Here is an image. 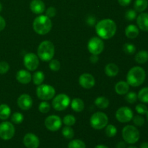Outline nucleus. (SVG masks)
Here are the masks:
<instances>
[{
  "instance_id": "nucleus-1",
  "label": "nucleus",
  "mask_w": 148,
  "mask_h": 148,
  "mask_svg": "<svg viewBox=\"0 0 148 148\" xmlns=\"http://www.w3.org/2000/svg\"><path fill=\"white\" fill-rule=\"evenodd\" d=\"M95 31L101 38L108 40L116 34V24L111 19H104L97 23Z\"/></svg>"
},
{
  "instance_id": "nucleus-2",
  "label": "nucleus",
  "mask_w": 148,
  "mask_h": 148,
  "mask_svg": "<svg viewBox=\"0 0 148 148\" xmlns=\"http://www.w3.org/2000/svg\"><path fill=\"white\" fill-rule=\"evenodd\" d=\"M145 78L146 73L145 69L141 66H134L127 73V82L132 87H139L143 85Z\"/></svg>"
},
{
  "instance_id": "nucleus-3",
  "label": "nucleus",
  "mask_w": 148,
  "mask_h": 148,
  "mask_svg": "<svg viewBox=\"0 0 148 148\" xmlns=\"http://www.w3.org/2000/svg\"><path fill=\"white\" fill-rule=\"evenodd\" d=\"M33 30L39 35H46L51 31L52 23L51 19L46 15L38 16L36 17L33 23Z\"/></svg>"
},
{
  "instance_id": "nucleus-4",
  "label": "nucleus",
  "mask_w": 148,
  "mask_h": 148,
  "mask_svg": "<svg viewBox=\"0 0 148 148\" xmlns=\"http://www.w3.org/2000/svg\"><path fill=\"white\" fill-rule=\"evenodd\" d=\"M54 53L55 48L53 43L49 40H44L38 48L37 56L43 62H50L53 59Z\"/></svg>"
},
{
  "instance_id": "nucleus-5",
  "label": "nucleus",
  "mask_w": 148,
  "mask_h": 148,
  "mask_svg": "<svg viewBox=\"0 0 148 148\" xmlns=\"http://www.w3.org/2000/svg\"><path fill=\"white\" fill-rule=\"evenodd\" d=\"M122 137L125 143L130 145L135 144L140 140V132L134 126H125L122 130Z\"/></svg>"
},
{
  "instance_id": "nucleus-6",
  "label": "nucleus",
  "mask_w": 148,
  "mask_h": 148,
  "mask_svg": "<svg viewBox=\"0 0 148 148\" xmlns=\"http://www.w3.org/2000/svg\"><path fill=\"white\" fill-rule=\"evenodd\" d=\"M91 127L97 130H101L105 128L108 123V117L105 113L98 111L92 114L90 120Z\"/></svg>"
},
{
  "instance_id": "nucleus-7",
  "label": "nucleus",
  "mask_w": 148,
  "mask_h": 148,
  "mask_svg": "<svg viewBox=\"0 0 148 148\" xmlns=\"http://www.w3.org/2000/svg\"><path fill=\"white\" fill-rule=\"evenodd\" d=\"M56 91L53 87L47 84L38 85L36 89V94L38 98L42 101H49L54 97Z\"/></svg>"
},
{
  "instance_id": "nucleus-8",
  "label": "nucleus",
  "mask_w": 148,
  "mask_h": 148,
  "mask_svg": "<svg viewBox=\"0 0 148 148\" xmlns=\"http://www.w3.org/2000/svg\"><path fill=\"white\" fill-rule=\"evenodd\" d=\"M70 103V98L66 94H59L52 101V107L56 111H62L66 109Z\"/></svg>"
},
{
  "instance_id": "nucleus-9",
  "label": "nucleus",
  "mask_w": 148,
  "mask_h": 148,
  "mask_svg": "<svg viewBox=\"0 0 148 148\" xmlns=\"http://www.w3.org/2000/svg\"><path fill=\"white\" fill-rule=\"evenodd\" d=\"M15 128L10 121H4L0 124V138L3 140H10L14 137Z\"/></svg>"
},
{
  "instance_id": "nucleus-10",
  "label": "nucleus",
  "mask_w": 148,
  "mask_h": 148,
  "mask_svg": "<svg viewBox=\"0 0 148 148\" xmlns=\"http://www.w3.org/2000/svg\"><path fill=\"white\" fill-rule=\"evenodd\" d=\"M88 49L90 53L92 54L99 55L104 49L103 41L98 37H92L88 42Z\"/></svg>"
},
{
  "instance_id": "nucleus-11",
  "label": "nucleus",
  "mask_w": 148,
  "mask_h": 148,
  "mask_svg": "<svg viewBox=\"0 0 148 148\" xmlns=\"http://www.w3.org/2000/svg\"><path fill=\"white\" fill-rule=\"evenodd\" d=\"M116 118L121 123L130 122L133 119L132 110L130 107H121L116 112Z\"/></svg>"
},
{
  "instance_id": "nucleus-12",
  "label": "nucleus",
  "mask_w": 148,
  "mask_h": 148,
  "mask_svg": "<svg viewBox=\"0 0 148 148\" xmlns=\"http://www.w3.org/2000/svg\"><path fill=\"white\" fill-rule=\"evenodd\" d=\"M45 127L51 132H56L62 127V121L59 116L56 115H51L45 120Z\"/></svg>"
},
{
  "instance_id": "nucleus-13",
  "label": "nucleus",
  "mask_w": 148,
  "mask_h": 148,
  "mask_svg": "<svg viewBox=\"0 0 148 148\" xmlns=\"http://www.w3.org/2000/svg\"><path fill=\"white\" fill-rule=\"evenodd\" d=\"M24 65L29 71H35L39 66V59L37 55L33 53H27L24 56Z\"/></svg>"
},
{
  "instance_id": "nucleus-14",
  "label": "nucleus",
  "mask_w": 148,
  "mask_h": 148,
  "mask_svg": "<svg viewBox=\"0 0 148 148\" xmlns=\"http://www.w3.org/2000/svg\"><path fill=\"white\" fill-rule=\"evenodd\" d=\"M23 144L27 148H38L40 145V140L36 134L27 133L23 138Z\"/></svg>"
},
{
  "instance_id": "nucleus-15",
  "label": "nucleus",
  "mask_w": 148,
  "mask_h": 148,
  "mask_svg": "<svg viewBox=\"0 0 148 148\" xmlns=\"http://www.w3.org/2000/svg\"><path fill=\"white\" fill-rule=\"evenodd\" d=\"M79 83L85 89H90L95 85V80L92 75L89 73H84L79 77Z\"/></svg>"
},
{
  "instance_id": "nucleus-16",
  "label": "nucleus",
  "mask_w": 148,
  "mask_h": 148,
  "mask_svg": "<svg viewBox=\"0 0 148 148\" xmlns=\"http://www.w3.org/2000/svg\"><path fill=\"white\" fill-rule=\"evenodd\" d=\"M17 105L20 109L27 111L33 106V99L27 94H23L17 99Z\"/></svg>"
},
{
  "instance_id": "nucleus-17",
  "label": "nucleus",
  "mask_w": 148,
  "mask_h": 148,
  "mask_svg": "<svg viewBox=\"0 0 148 148\" xmlns=\"http://www.w3.org/2000/svg\"><path fill=\"white\" fill-rule=\"evenodd\" d=\"M30 8L33 13L40 14L44 12L46 6L42 0H32L30 4Z\"/></svg>"
},
{
  "instance_id": "nucleus-18",
  "label": "nucleus",
  "mask_w": 148,
  "mask_h": 148,
  "mask_svg": "<svg viewBox=\"0 0 148 148\" xmlns=\"http://www.w3.org/2000/svg\"><path fill=\"white\" fill-rule=\"evenodd\" d=\"M138 27L143 31H148V13L141 12L137 17Z\"/></svg>"
},
{
  "instance_id": "nucleus-19",
  "label": "nucleus",
  "mask_w": 148,
  "mask_h": 148,
  "mask_svg": "<svg viewBox=\"0 0 148 148\" xmlns=\"http://www.w3.org/2000/svg\"><path fill=\"white\" fill-rule=\"evenodd\" d=\"M16 79L21 84L25 85L32 80V75L27 71L21 69V70H19L16 74Z\"/></svg>"
},
{
  "instance_id": "nucleus-20",
  "label": "nucleus",
  "mask_w": 148,
  "mask_h": 148,
  "mask_svg": "<svg viewBox=\"0 0 148 148\" xmlns=\"http://www.w3.org/2000/svg\"><path fill=\"white\" fill-rule=\"evenodd\" d=\"M130 90V85L125 81H119L115 85V91L119 95H126Z\"/></svg>"
},
{
  "instance_id": "nucleus-21",
  "label": "nucleus",
  "mask_w": 148,
  "mask_h": 148,
  "mask_svg": "<svg viewBox=\"0 0 148 148\" xmlns=\"http://www.w3.org/2000/svg\"><path fill=\"white\" fill-rule=\"evenodd\" d=\"M140 30L135 25H129L125 29V35L128 38L134 39L138 36Z\"/></svg>"
},
{
  "instance_id": "nucleus-22",
  "label": "nucleus",
  "mask_w": 148,
  "mask_h": 148,
  "mask_svg": "<svg viewBox=\"0 0 148 148\" xmlns=\"http://www.w3.org/2000/svg\"><path fill=\"white\" fill-rule=\"evenodd\" d=\"M119 72V68L116 64L109 63L106 66L105 73L108 77H115L116 76Z\"/></svg>"
},
{
  "instance_id": "nucleus-23",
  "label": "nucleus",
  "mask_w": 148,
  "mask_h": 148,
  "mask_svg": "<svg viewBox=\"0 0 148 148\" xmlns=\"http://www.w3.org/2000/svg\"><path fill=\"white\" fill-rule=\"evenodd\" d=\"M71 107L75 112H81L84 110L85 103L82 99L77 98L72 100V101L71 102Z\"/></svg>"
},
{
  "instance_id": "nucleus-24",
  "label": "nucleus",
  "mask_w": 148,
  "mask_h": 148,
  "mask_svg": "<svg viewBox=\"0 0 148 148\" xmlns=\"http://www.w3.org/2000/svg\"><path fill=\"white\" fill-rule=\"evenodd\" d=\"M148 7V0H135L134 3V10L137 12H143Z\"/></svg>"
},
{
  "instance_id": "nucleus-25",
  "label": "nucleus",
  "mask_w": 148,
  "mask_h": 148,
  "mask_svg": "<svg viewBox=\"0 0 148 148\" xmlns=\"http://www.w3.org/2000/svg\"><path fill=\"white\" fill-rule=\"evenodd\" d=\"M135 61L140 64H143L148 61V51L145 50H142L137 52L135 56Z\"/></svg>"
},
{
  "instance_id": "nucleus-26",
  "label": "nucleus",
  "mask_w": 148,
  "mask_h": 148,
  "mask_svg": "<svg viewBox=\"0 0 148 148\" xmlns=\"http://www.w3.org/2000/svg\"><path fill=\"white\" fill-rule=\"evenodd\" d=\"M95 104L100 109H106L109 105V100L106 97L100 96L95 100Z\"/></svg>"
},
{
  "instance_id": "nucleus-27",
  "label": "nucleus",
  "mask_w": 148,
  "mask_h": 148,
  "mask_svg": "<svg viewBox=\"0 0 148 148\" xmlns=\"http://www.w3.org/2000/svg\"><path fill=\"white\" fill-rule=\"evenodd\" d=\"M11 114V109L7 104L0 105V119L7 120Z\"/></svg>"
},
{
  "instance_id": "nucleus-28",
  "label": "nucleus",
  "mask_w": 148,
  "mask_h": 148,
  "mask_svg": "<svg viewBox=\"0 0 148 148\" xmlns=\"http://www.w3.org/2000/svg\"><path fill=\"white\" fill-rule=\"evenodd\" d=\"M45 79V75L43 72L41 71H38L33 74L32 77V79L33 81V83L36 85H40L43 83Z\"/></svg>"
},
{
  "instance_id": "nucleus-29",
  "label": "nucleus",
  "mask_w": 148,
  "mask_h": 148,
  "mask_svg": "<svg viewBox=\"0 0 148 148\" xmlns=\"http://www.w3.org/2000/svg\"><path fill=\"white\" fill-rule=\"evenodd\" d=\"M137 98L144 103H148V87L142 88L138 92Z\"/></svg>"
},
{
  "instance_id": "nucleus-30",
  "label": "nucleus",
  "mask_w": 148,
  "mask_h": 148,
  "mask_svg": "<svg viewBox=\"0 0 148 148\" xmlns=\"http://www.w3.org/2000/svg\"><path fill=\"white\" fill-rule=\"evenodd\" d=\"M62 135L67 140H72L75 136V132H74L73 129L69 126H65L63 129H62Z\"/></svg>"
},
{
  "instance_id": "nucleus-31",
  "label": "nucleus",
  "mask_w": 148,
  "mask_h": 148,
  "mask_svg": "<svg viewBox=\"0 0 148 148\" xmlns=\"http://www.w3.org/2000/svg\"><path fill=\"white\" fill-rule=\"evenodd\" d=\"M68 148H86L85 143L80 140H73L69 143Z\"/></svg>"
},
{
  "instance_id": "nucleus-32",
  "label": "nucleus",
  "mask_w": 148,
  "mask_h": 148,
  "mask_svg": "<svg viewBox=\"0 0 148 148\" xmlns=\"http://www.w3.org/2000/svg\"><path fill=\"white\" fill-rule=\"evenodd\" d=\"M106 134L108 137H114L117 134V129L115 126L112 124H108L106 127L105 130Z\"/></svg>"
},
{
  "instance_id": "nucleus-33",
  "label": "nucleus",
  "mask_w": 148,
  "mask_h": 148,
  "mask_svg": "<svg viewBox=\"0 0 148 148\" xmlns=\"http://www.w3.org/2000/svg\"><path fill=\"white\" fill-rule=\"evenodd\" d=\"M123 50L127 54H134L136 51V47L134 44L130 43H127L123 46Z\"/></svg>"
},
{
  "instance_id": "nucleus-34",
  "label": "nucleus",
  "mask_w": 148,
  "mask_h": 148,
  "mask_svg": "<svg viewBox=\"0 0 148 148\" xmlns=\"http://www.w3.org/2000/svg\"><path fill=\"white\" fill-rule=\"evenodd\" d=\"M23 119H24V116L20 112L14 113L11 116V121L16 124H19L23 122Z\"/></svg>"
},
{
  "instance_id": "nucleus-35",
  "label": "nucleus",
  "mask_w": 148,
  "mask_h": 148,
  "mask_svg": "<svg viewBox=\"0 0 148 148\" xmlns=\"http://www.w3.org/2000/svg\"><path fill=\"white\" fill-rule=\"evenodd\" d=\"M75 122H76V119L73 115H71V114L65 116L63 119V123L66 126L71 127V126H73Z\"/></svg>"
},
{
  "instance_id": "nucleus-36",
  "label": "nucleus",
  "mask_w": 148,
  "mask_h": 148,
  "mask_svg": "<svg viewBox=\"0 0 148 148\" xmlns=\"http://www.w3.org/2000/svg\"><path fill=\"white\" fill-rule=\"evenodd\" d=\"M51 108L50 104L48 102H46V101H43V102L40 103L38 106V110L40 112H41L42 114H47L48 112H49Z\"/></svg>"
},
{
  "instance_id": "nucleus-37",
  "label": "nucleus",
  "mask_w": 148,
  "mask_h": 148,
  "mask_svg": "<svg viewBox=\"0 0 148 148\" xmlns=\"http://www.w3.org/2000/svg\"><path fill=\"white\" fill-rule=\"evenodd\" d=\"M125 100L130 104H133L136 103L137 100V95L134 92H127L126 95Z\"/></svg>"
},
{
  "instance_id": "nucleus-38",
  "label": "nucleus",
  "mask_w": 148,
  "mask_h": 148,
  "mask_svg": "<svg viewBox=\"0 0 148 148\" xmlns=\"http://www.w3.org/2000/svg\"><path fill=\"white\" fill-rule=\"evenodd\" d=\"M135 110L137 114H140V115H145L148 111L147 106L144 103L137 104L135 107Z\"/></svg>"
},
{
  "instance_id": "nucleus-39",
  "label": "nucleus",
  "mask_w": 148,
  "mask_h": 148,
  "mask_svg": "<svg viewBox=\"0 0 148 148\" xmlns=\"http://www.w3.org/2000/svg\"><path fill=\"white\" fill-rule=\"evenodd\" d=\"M49 66L50 69H51L52 71H54V72L59 71L61 67L60 62L58 60H56V59H52V60H51L50 62H49Z\"/></svg>"
},
{
  "instance_id": "nucleus-40",
  "label": "nucleus",
  "mask_w": 148,
  "mask_h": 148,
  "mask_svg": "<svg viewBox=\"0 0 148 148\" xmlns=\"http://www.w3.org/2000/svg\"><path fill=\"white\" fill-rule=\"evenodd\" d=\"M133 122H134V125L137 127H142L145 124V119L144 117L142 116V115H136L135 116H133Z\"/></svg>"
},
{
  "instance_id": "nucleus-41",
  "label": "nucleus",
  "mask_w": 148,
  "mask_h": 148,
  "mask_svg": "<svg viewBox=\"0 0 148 148\" xmlns=\"http://www.w3.org/2000/svg\"><path fill=\"white\" fill-rule=\"evenodd\" d=\"M137 17V12L134 10H128L125 13V18L129 21H132Z\"/></svg>"
},
{
  "instance_id": "nucleus-42",
  "label": "nucleus",
  "mask_w": 148,
  "mask_h": 148,
  "mask_svg": "<svg viewBox=\"0 0 148 148\" xmlns=\"http://www.w3.org/2000/svg\"><path fill=\"white\" fill-rule=\"evenodd\" d=\"M10 69V65L7 62H0V75H4Z\"/></svg>"
},
{
  "instance_id": "nucleus-43",
  "label": "nucleus",
  "mask_w": 148,
  "mask_h": 148,
  "mask_svg": "<svg viewBox=\"0 0 148 148\" xmlns=\"http://www.w3.org/2000/svg\"><path fill=\"white\" fill-rule=\"evenodd\" d=\"M56 14V10L53 7H50L47 9L46 11V15L49 17V18L51 17H53Z\"/></svg>"
},
{
  "instance_id": "nucleus-44",
  "label": "nucleus",
  "mask_w": 148,
  "mask_h": 148,
  "mask_svg": "<svg viewBox=\"0 0 148 148\" xmlns=\"http://www.w3.org/2000/svg\"><path fill=\"white\" fill-rule=\"evenodd\" d=\"M131 1L132 0H118L119 4L122 7H127V6L130 5Z\"/></svg>"
},
{
  "instance_id": "nucleus-45",
  "label": "nucleus",
  "mask_w": 148,
  "mask_h": 148,
  "mask_svg": "<svg viewBox=\"0 0 148 148\" xmlns=\"http://www.w3.org/2000/svg\"><path fill=\"white\" fill-rule=\"evenodd\" d=\"M6 27L5 20L1 16H0V31L4 30Z\"/></svg>"
},
{
  "instance_id": "nucleus-46",
  "label": "nucleus",
  "mask_w": 148,
  "mask_h": 148,
  "mask_svg": "<svg viewBox=\"0 0 148 148\" xmlns=\"http://www.w3.org/2000/svg\"><path fill=\"white\" fill-rule=\"evenodd\" d=\"M90 62H92V63H93V64L98 62V55H93V54H92V56H91L90 58Z\"/></svg>"
},
{
  "instance_id": "nucleus-47",
  "label": "nucleus",
  "mask_w": 148,
  "mask_h": 148,
  "mask_svg": "<svg viewBox=\"0 0 148 148\" xmlns=\"http://www.w3.org/2000/svg\"><path fill=\"white\" fill-rule=\"evenodd\" d=\"M116 148H126V144L124 142H119L117 144Z\"/></svg>"
},
{
  "instance_id": "nucleus-48",
  "label": "nucleus",
  "mask_w": 148,
  "mask_h": 148,
  "mask_svg": "<svg viewBox=\"0 0 148 148\" xmlns=\"http://www.w3.org/2000/svg\"><path fill=\"white\" fill-rule=\"evenodd\" d=\"M140 148H148V143H143L140 145Z\"/></svg>"
},
{
  "instance_id": "nucleus-49",
  "label": "nucleus",
  "mask_w": 148,
  "mask_h": 148,
  "mask_svg": "<svg viewBox=\"0 0 148 148\" xmlns=\"http://www.w3.org/2000/svg\"><path fill=\"white\" fill-rule=\"evenodd\" d=\"M95 148H108L107 146L104 145H98L95 146Z\"/></svg>"
},
{
  "instance_id": "nucleus-50",
  "label": "nucleus",
  "mask_w": 148,
  "mask_h": 148,
  "mask_svg": "<svg viewBox=\"0 0 148 148\" xmlns=\"http://www.w3.org/2000/svg\"><path fill=\"white\" fill-rule=\"evenodd\" d=\"M1 10H2V5H1V4L0 3V12H1Z\"/></svg>"
},
{
  "instance_id": "nucleus-51",
  "label": "nucleus",
  "mask_w": 148,
  "mask_h": 148,
  "mask_svg": "<svg viewBox=\"0 0 148 148\" xmlns=\"http://www.w3.org/2000/svg\"><path fill=\"white\" fill-rule=\"evenodd\" d=\"M127 148H137V147H135V146H130V147H128Z\"/></svg>"
},
{
  "instance_id": "nucleus-52",
  "label": "nucleus",
  "mask_w": 148,
  "mask_h": 148,
  "mask_svg": "<svg viewBox=\"0 0 148 148\" xmlns=\"http://www.w3.org/2000/svg\"><path fill=\"white\" fill-rule=\"evenodd\" d=\"M146 116H147V121H148V111H147V114H146Z\"/></svg>"
}]
</instances>
